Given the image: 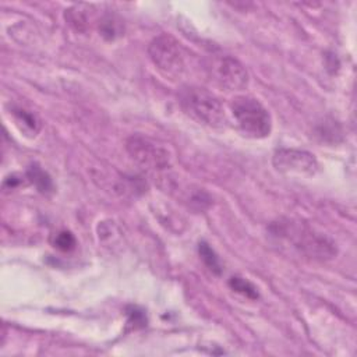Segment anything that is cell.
Here are the masks:
<instances>
[{"instance_id": "obj_11", "label": "cell", "mask_w": 357, "mask_h": 357, "mask_svg": "<svg viewBox=\"0 0 357 357\" xmlns=\"http://www.w3.org/2000/svg\"><path fill=\"white\" fill-rule=\"evenodd\" d=\"M198 252H199V257L201 259L204 261L205 266L215 275H220L222 273V265H220V261L216 255V252L209 247V244H206L205 241L199 243L198 245Z\"/></svg>"}, {"instance_id": "obj_1", "label": "cell", "mask_w": 357, "mask_h": 357, "mask_svg": "<svg viewBox=\"0 0 357 357\" xmlns=\"http://www.w3.org/2000/svg\"><path fill=\"white\" fill-rule=\"evenodd\" d=\"M178 102L183 110L198 123L209 127H223L226 123V113L220 100L204 88H183L178 95Z\"/></svg>"}, {"instance_id": "obj_13", "label": "cell", "mask_w": 357, "mask_h": 357, "mask_svg": "<svg viewBox=\"0 0 357 357\" xmlns=\"http://www.w3.org/2000/svg\"><path fill=\"white\" fill-rule=\"evenodd\" d=\"M52 244H53L54 248H57L60 251H71V250L75 248L77 240L73 236V233H70L67 230H61V231H57L53 236Z\"/></svg>"}, {"instance_id": "obj_7", "label": "cell", "mask_w": 357, "mask_h": 357, "mask_svg": "<svg viewBox=\"0 0 357 357\" xmlns=\"http://www.w3.org/2000/svg\"><path fill=\"white\" fill-rule=\"evenodd\" d=\"M273 166L279 172H296L304 174H315L318 162L315 156L307 151L282 148L273 155Z\"/></svg>"}, {"instance_id": "obj_10", "label": "cell", "mask_w": 357, "mask_h": 357, "mask_svg": "<svg viewBox=\"0 0 357 357\" xmlns=\"http://www.w3.org/2000/svg\"><path fill=\"white\" fill-rule=\"evenodd\" d=\"M99 31H100V35L109 40L117 38L119 35H121L123 32V25H121V21L116 17V15H112V14H107L105 15L102 20H100V24H99Z\"/></svg>"}, {"instance_id": "obj_2", "label": "cell", "mask_w": 357, "mask_h": 357, "mask_svg": "<svg viewBox=\"0 0 357 357\" xmlns=\"http://www.w3.org/2000/svg\"><path fill=\"white\" fill-rule=\"evenodd\" d=\"M276 234L289 240L294 248L307 257L317 259H331L336 255L335 244L321 233H315L298 222L279 223Z\"/></svg>"}, {"instance_id": "obj_4", "label": "cell", "mask_w": 357, "mask_h": 357, "mask_svg": "<svg viewBox=\"0 0 357 357\" xmlns=\"http://www.w3.org/2000/svg\"><path fill=\"white\" fill-rule=\"evenodd\" d=\"M148 54L155 67L167 78H178L185 70L184 50L170 35L162 33L149 43Z\"/></svg>"}, {"instance_id": "obj_8", "label": "cell", "mask_w": 357, "mask_h": 357, "mask_svg": "<svg viewBox=\"0 0 357 357\" xmlns=\"http://www.w3.org/2000/svg\"><path fill=\"white\" fill-rule=\"evenodd\" d=\"M13 116L15 120V124L20 127V130L25 134H29L31 137H35L40 130V121L32 112L24 109V107H14Z\"/></svg>"}, {"instance_id": "obj_3", "label": "cell", "mask_w": 357, "mask_h": 357, "mask_svg": "<svg viewBox=\"0 0 357 357\" xmlns=\"http://www.w3.org/2000/svg\"><path fill=\"white\" fill-rule=\"evenodd\" d=\"M230 109L240 130L247 137L265 138L271 134V114L258 99L247 95L236 96L230 103Z\"/></svg>"}, {"instance_id": "obj_5", "label": "cell", "mask_w": 357, "mask_h": 357, "mask_svg": "<svg viewBox=\"0 0 357 357\" xmlns=\"http://www.w3.org/2000/svg\"><path fill=\"white\" fill-rule=\"evenodd\" d=\"M206 71L211 79L226 91H243L248 85V73L234 57H212L206 64Z\"/></svg>"}, {"instance_id": "obj_9", "label": "cell", "mask_w": 357, "mask_h": 357, "mask_svg": "<svg viewBox=\"0 0 357 357\" xmlns=\"http://www.w3.org/2000/svg\"><path fill=\"white\" fill-rule=\"evenodd\" d=\"M26 178L38 188V191H40L43 194L50 192L53 190V183H52L50 176L43 169H40V166H38L36 163L31 165L28 167Z\"/></svg>"}, {"instance_id": "obj_6", "label": "cell", "mask_w": 357, "mask_h": 357, "mask_svg": "<svg viewBox=\"0 0 357 357\" xmlns=\"http://www.w3.org/2000/svg\"><path fill=\"white\" fill-rule=\"evenodd\" d=\"M126 149L131 159L148 170H163L170 166V153L151 138L132 135L126 141Z\"/></svg>"}, {"instance_id": "obj_12", "label": "cell", "mask_w": 357, "mask_h": 357, "mask_svg": "<svg viewBox=\"0 0 357 357\" xmlns=\"http://www.w3.org/2000/svg\"><path fill=\"white\" fill-rule=\"evenodd\" d=\"M229 286H230L234 291H237V293H240V294H243V296H245V297H248V298H252V300H254V298L258 297L257 287H255L250 280H247V279H244V278L231 276L230 280H229Z\"/></svg>"}, {"instance_id": "obj_14", "label": "cell", "mask_w": 357, "mask_h": 357, "mask_svg": "<svg viewBox=\"0 0 357 357\" xmlns=\"http://www.w3.org/2000/svg\"><path fill=\"white\" fill-rule=\"evenodd\" d=\"M66 20L77 31H84L88 21L85 11H82L78 6L66 11Z\"/></svg>"}]
</instances>
